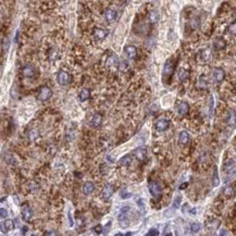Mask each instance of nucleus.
<instances>
[{
	"instance_id": "1",
	"label": "nucleus",
	"mask_w": 236,
	"mask_h": 236,
	"mask_svg": "<svg viewBox=\"0 0 236 236\" xmlns=\"http://www.w3.org/2000/svg\"><path fill=\"white\" fill-rule=\"evenodd\" d=\"M174 70H175V65L173 63L172 60H168L165 62L164 67H163V73H162V79H163V82L167 84L168 79H171L172 77V74L174 73Z\"/></svg>"
},
{
	"instance_id": "2",
	"label": "nucleus",
	"mask_w": 236,
	"mask_h": 236,
	"mask_svg": "<svg viewBox=\"0 0 236 236\" xmlns=\"http://www.w3.org/2000/svg\"><path fill=\"white\" fill-rule=\"evenodd\" d=\"M148 189H149V193H150V195L153 196V199L158 200V199L161 197L162 191H161V187H160V185L157 183V182H155V181L150 182L149 185H148Z\"/></svg>"
},
{
	"instance_id": "3",
	"label": "nucleus",
	"mask_w": 236,
	"mask_h": 236,
	"mask_svg": "<svg viewBox=\"0 0 236 236\" xmlns=\"http://www.w3.org/2000/svg\"><path fill=\"white\" fill-rule=\"evenodd\" d=\"M51 96H52V91H51V88H49L48 86H43V87L39 88L37 98H38V100H41V101H46V100H48V99H50Z\"/></svg>"
},
{
	"instance_id": "4",
	"label": "nucleus",
	"mask_w": 236,
	"mask_h": 236,
	"mask_svg": "<svg viewBox=\"0 0 236 236\" xmlns=\"http://www.w3.org/2000/svg\"><path fill=\"white\" fill-rule=\"evenodd\" d=\"M57 82L60 84L61 86H65V85H69L70 82H71V76H70V74L65 71H59L57 74Z\"/></svg>"
},
{
	"instance_id": "5",
	"label": "nucleus",
	"mask_w": 236,
	"mask_h": 236,
	"mask_svg": "<svg viewBox=\"0 0 236 236\" xmlns=\"http://www.w3.org/2000/svg\"><path fill=\"white\" fill-rule=\"evenodd\" d=\"M155 127L158 132H164L170 127V122L167 119H159L155 123Z\"/></svg>"
},
{
	"instance_id": "6",
	"label": "nucleus",
	"mask_w": 236,
	"mask_h": 236,
	"mask_svg": "<svg viewBox=\"0 0 236 236\" xmlns=\"http://www.w3.org/2000/svg\"><path fill=\"white\" fill-rule=\"evenodd\" d=\"M22 74H23V76L25 77L33 79V77H35L36 70L35 68L32 67V65H25V67H23V69H22Z\"/></svg>"
},
{
	"instance_id": "7",
	"label": "nucleus",
	"mask_w": 236,
	"mask_h": 236,
	"mask_svg": "<svg viewBox=\"0 0 236 236\" xmlns=\"http://www.w3.org/2000/svg\"><path fill=\"white\" fill-rule=\"evenodd\" d=\"M213 77H215V81L217 83H221L225 77V72L222 68H215V71H213Z\"/></svg>"
},
{
	"instance_id": "8",
	"label": "nucleus",
	"mask_w": 236,
	"mask_h": 236,
	"mask_svg": "<svg viewBox=\"0 0 236 236\" xmlns=\"http://www.w3.org/2000/svg\"><path fill=\"white\" fill-rule=\"evenodd\" d=\"M188 110H189V106L187 103L185 101H181L180 103H177L176 106V111L180 115H186L188 113Z\"/></svg>"
},
{
	"instance_id": "9",
	"label": "nucleus",
	"mask_w": 236,
	"mask_h": 236,
	"mask_svg": "<svg viewBox=\"0 0 236 236\" xmlns=\"http://www.w3.org/2000/svg\"><path fill=\"white\" fill-rule=\"evenodd\" d=\"M93 35L95 37V39H97V41H103L107 36V32L103 29H100V27H95L93 31Z\"/></svg>"
},
{
	"instance_id": "10",
	"label": "nucleus",
	"mask_w": 236,
	"mask_h": 236,
	"mask_svg": "<svg viewBox=\"0 0 236 236\" xmlns=\"http://www.w3.org/2000/svg\"><path fill=\"white\" fill-rule=\"evenodd\" d=\"M113 193H114V188H113V186L111 185V184H109V183L106 184L105 187H103V199H109V198L113 195Z\"/></svg>"
},
{
	"instance_id": "11",
	"label": "nucleus",
	"mask_w": 236,
	"mask_h": 236,
	"mask_svg": "<svg viewBox=\"0 0 236 236\" xmlns=\"http://www.w3.org/2000/svg\"><path fill=\"white\" fill-rule=\"evenodd\" d=\"M32 218H33V211H32V209L29 206H24V207L22 208V219H23L24 221L29 222Z\"/></svg>"
},
{
	"instance_id": "12",
	"label": "nucleus",
	"mask_w": 236,
	"mask_h": 236,
	"mask_svg": "<svg viewBox=\"0 0 236 236\" xmlns=\"http://www.w3.org/2000/svg\"><path fill=\"white\" fill-rule=\"evenodd\" d=\"M14 226L15 225L13 220H6L1 224V231H2V233H8V232L12 231V230L14 229Z\"/></svg>"
},
{
	"instance_id": "13",
	"label": "nucleus",
	"mask_w": 236,
	"mask_h": 236,
	"mask_svg": "<svg viewBox=\"0 0 236 236\" xmlns=\"http://www.w3.org/2000/svg\"><path fill=\"white\" fill-rule=\"evenodd\" d=\"M124 52L127 56V58L130 59H134L137 56V48L135 46H126L125 49H124Z\"/></svg>"
},
{
	"instance_id": "14",
	"label": "nucleus",
	"mask_w": 236,
	"mask_h": 236,
	"mask_svg": "<svg viewBox=\"0 0 236 236\" xmlns=\"http://www.w3.org/2000/svg\"><path fill=\"white\" fill-rule=\"evenodd\" d=\"M213 47H215V50H222V49H224L226 47V43L222 37H218L213 43Z\"/></svg>"
},
{
	"instance_id": "15",
	"label": "nucleus",
	"mask_w": 236,
	"mask_h": 236,
	"mask_svg": "<svg viewBox=\"0 0 236 236\" xmlns=\"http://www.w3.org/2000/svg\"><path fill=\"white\" fill-rule=\"evenodd\" d=\"M95 191V184L93 182H86L83 185V192L85 195H91Z\"/></svg>"
},
{
	"instance_id": "16",
	"label": "nucleus",
	"mask_w": 236,
	"mask_h": 236,
	"mask_svg": "<svg viewBox=\"0 0 236 236\" xmlns=\"http://www.w3.org/2000/svg\"><path fill=\"white\" fill-rule=\"evenodd\" d=\"M117 15H118L117 11H114V10H112V9H108V10H106V12H105V17L108 22L114 21V20L117 19Z\"/></svg>"
},
{
	"instance_id": "17",
	"label": "nucleus",
	"mask_w": 236,
	"mask_h": 236,
	"mask_svg": "<svg viewBox=\"0 0 236 236\" xmlns=\"http://www.w3.org/2000/svg\"><path fill=\"white\" fill-rule=\"evenodd\" d=\"M103 123V117L99 113H95L93 115V119H91V125L94 127H99Z\"/></svg>"
},
{
	"instance_id": "18",
	"label": "nucleus",
	"mask_w": 236,
	"mask_h": 236,
	"mask_svg": "<svg viewBox=\"0 0 236 236\" xmlns=\"http://www.w3.org/2000/svg\"><path fill=\"white\" fill-rule=\"evenodd\" d=\"M79 98L81 101H86L87 99L91 98V91H89L88 88H82L81 91H79Z\"/></svg>"
},
{
	"instance_id": "19",
	"label": "nucleus",
	"mask_w": 236,
	"mask_h": 236,
	"mask_svg": "<svg viewBox=\"0 0 236 236\" xmlns=\"http://www.w3.org/2000/svg\"><path fill=\"white\" fill-rule=\"evenodd\" d=\"M134 155H135V157L138 160L144 161V159L146 158V149L145 148H141V147L137 148V149H135V151H134Z\"/></svg>"
},
{
	"instance_id": "20",
	"label": "nucleus",
	"mask_w": 236,
	"mask_h": 236,
	"mask_svg": "<svg viewBox=\"0 0 236 236\" xmlns=\"http://www.w3.org/2000/svg\"><path fill=\"white\" fill-rule=\"evenodd\" d=\"M179 141H180V144H182V145L187 144L189 141V134L186 131H182L179 136Z\"/></svg>"
},
{
	"instance_id": "21",
	"label": "nucleus",
	"mask_w": 236,
	"mask_h": 236,
	"mask_svg": "<svg viewBox=\"0 0 236 236\" xmlns=\"http://www.w3.org/2000/svg\"><path fill=\"white\" fill-rule=\"evenodd\" d=\"M132 161H133V159H132L131 155L124 156V157H122L121 159H120V163H121V165H123V167H129V165H131Z\"/></svg>"
},
{
	"instance_id": "22",
	"label": "nucleus",
	"mask_w": 236,
	"mask_h": 236,
	"mask_svg": "<svg viewBox=\"0 0 236 236\" xmlns=\"http://www.w3.org/2000/svg\"><path fill=\"white\" fill-rule=\"evenodd\" d=\"M189 74H188V71H186L185 69H180L179 70V74H177V77L181 82H184L186 79H188Z\"/></svg>"
},
{
	"instance_id": "23",
	"label": "nucleus",
	"mask_w": 236,
	"mask_h": 236,
	"mask_svg": "<svg viewBox=\"0 0 236 236\" xmlns=\"http://www.w3.org/2000/svg\"><path fill=\"white\" fill-rule=\"evenodd\" d=\"M212 184H213V187H217V186H219V184H220V179H219V175H218V170L215 167V169H213Z\"/></svg>"
},
{
	"instance_id": "24",
	"label": "nucleus",
	"mask_w": 236,
	"mask_h": 236,
	"mask_svg": "<svg viewBox=\"0 0 236 236\" xmlns=\"http://www.w3.org/2000/svg\"><path fill=\"white\" fill-rule=\"evenodd\" d=\"M224 169H225V171L226 172H235L234 171V169H235V163H234V161L233 160H229L226 163H225V167H224Z\"/></svg>"
},
{
	"instance_id": "25",
	"label": "nucleus",
	"mask_w": 236,
	"mask_h": 236,
	"mask_svg": "<svg viewBox=\"0 0 236 236\" xmlns=\"http://www.w3.org/2000/svg\"><path fill=\"white\" fill-rule=\"evenodd\" d=\"M227 123H229V125H231V126L235 125V111H234V110L230 111L229 118H227Z\"/></svg>"
},
{
	"instance_id": "26",
	"label": "nucleus",
	"mask_w": 236,
	"mask_h": 236,
	"mask_svg": "<svg viewBox=\"0 0 236 236\" xmlns=\"http://www.w3.org/2000/svg\"><path fill=\"white\" fill-rule=\"evenodd\" d=\"M38 131L37 130H31V131L29 132V141H36L37 139V137H38Z\"/></svg>"
},
{
	"instance_id": "27",
	"label": "nucleus",
	"mask_w": 236,
	"mask_h": 236,
	"mask_svg": "<svg viewBox=\"0 0 236 236\" xmlns=\"http://www.w3.org/2000/svg\"><path fill=\"white\" fill-rule=\"evenodd\" d=\"M223 193L226 197H231V196L234 195V188L232 186H226L224 189H223Z\"/></svg>"
},
{
	"instance_id": "28",
	"label": "nucleus",
	"mask_w": 236,
	"mask_h": 236,
	"mask_svg": "<svg viewBox=\"0 0 236 236\" xmlns=\"http://www.w3.org/2000/svg\"><path fill=\"white\" fill-rule=\"evenodd\" d=\"M200 227L201 225L198 223V222H193L191 224V231L193 232V233H197V232L200 231Z\"/></svg>"
},
{
	"instance_id": "29",
	"label": "nucleus",
	"mask_w": 236,
	"mask_h": 236,
	"mask_svg": "<svg viewBox=\"0 0 236 236\" xmlns=\"http://www.w3.org/2000/svg\"><path fill=\"white\" fill-rule=\"evenodd\" d=\"M149 20H150L151 23H157L158 20H159V14H158L156 11H153L150 14H149Z\"/></svg>"
},
{
	"instance_id": "30",
	"label": "nucleus",
	"mask_w": 236,
	"mask_h": 236,
	"mask_svg": "<svg viewBox=\"0 0 236 236\" xmlns=\"http://www.w3.org/2000/svg\"><path fill=\"white\" fill-rule=\"evenodd\" d=\"M182 201V196L181 195H177L176 197L174 198V201H173V208L174 209H177L180 207V203Z\"/></svg>"
},
{
	"instance_id": "31",
	"label": "nucleus",
	"mask_w": 236,
	"mask_h": 236,
	"mask_svg": "<svg viewBox=\"0 0 236 236\" xmlns=\"http://www.w3.org/2000/svg\"><path fill=\"white\" fill-rule=\"evenodd\" d=\"M132 196V194H130L129 192H125V191H122L121 192V198L122 199H127Z\"/></svg>"
},
{
	"instance_id": "32",
	"label": "nucleus",
	"mask_w": 236,
	"mask_h": 236,
	"mask_svg": "<svg viewBox=\"0 0 236 236\" xmlns=\"http://www.w3.org/2000/svg\"><path fill=\"white\" fill-rule=\"evenodd\" d=\"M115 62H117V58H115L114 56H112V57H110L109 59H108L107 63H108V65H112V64H117Z\"/></svg>"
},
{
	"instance_id": "33",
	"label": "nucleus",
	"mask_w": 236,
	"mask_h": 236,
	"mask_svg": "<svg viewBox=\"0 0 236 236\" xmlns=\"http://www.w3.org/2000/svg\"><path fill=\"white\" fill-rule=\"evenodd\" d=\"M103 227L101 226L100 224H98V225H96V226H94V231H95V233H97V234H101L103 233Z\"/></svg>"
},
{
	"instance_id": "34",
	"label": "nucleus",
	"mask_w": 236,
	"mask_h": 236,
	"mask_svg": "<svg viewBox=\"0 0 236 236\" xmlns=\"http://www.w3.org/2000/svg\"><path fill=\"white\" fill-rule=\"evenodd\" d=\"M213 105H215V101H213V97H210V105H209V111H210V115H212L213 113Z\"/></svg>"
},
{
	"instance_id": "35",
	"label": "nucleus",
	"mask_w": 236,
	"mask_h": 236,
	"mask_svg": "<svg viewBox=\"0 0 236 236\" xmlns=\"http://www.w3.org/2000/svg\"><path fill=\"white\" fill-rule=\"evenodd\" d=\"M229 32L232 34V35H235V22H233V23L229 26Z\"/></svg>"
},
{
	"instance_id": "36",
	"label": "nucleus",
	"mask_w": 236,
	"mask_h": 236,
	"mask_svg": "<svg viewBox=\"0 0 236 236\" xmlns=\"http://www.w3.org/2000/svg\"><path fill=\"white\" fill-rule=\"evenodd\" d=\"M8 217V211L6 209H3V208H1L0 209V218H7Z\"/></svg>"
},
{
	"instance_id": "37",
	"label": "nucleus",
	"mask_w": 236,
	"mask_h": 236,
	"mask_svg": "<svg viewBox=\"0 0 236 236\" xmlns=\"http://www.w3.org/2000/svg\"><path fill=\"white\" fill-rule=\"evenodd\" d=\"M146 235H147V236H151V235L157 236V235H159V232H158L157 230H155V229H151L150 231H149L147 234H146Z\"/></svg>"
},
{
	"instance_id": "38",
	"label": "nucleus",
	"mask_w": 236,
	"mask_h": 236,
	"mask_svg": "<svg viewBox=\"0 0 236 236\" xmlns=\"http://www.w3.org/2000/svg\"><path fill=\"white\" fill-rule=\"evenodd\" d=\"M111 224H112V222H111V221L108 222L107 225H106V226H105V229H103V233H105V234H107V233H108V230L110 229V226H111Z\"/></svg>"
},
{
	"instance_id": "39",
	"label": "nucleus",
	"mask_w": 236,
	"mask_h": 236,
	"mask_svg": "<svg viewBox=\"0 0 236 236\" xmlns=\"http://www.w3.org/2000/svg\"><path fill=\"white\" fill-rule=\"evenodd\" d=\"M3 47H6V50L8 49V47H9V39L6 38L5 41H3Z\"/></svg>"
},
{
	"instance_id": "40",
	"label": "nucleus",
	"mask_w": 236,
	"mask_h": 236,
	"mask_svg": "<svg viewBox=\"0 0 236 236\" xmlns=\"http://www.w3.org/2000/svg\"><path fill=\"white\" fill-rule=\"evenodd\" d=\"M187 185H188V184H187V183H184V184H182V185L180 186V188H181V189H184V188H186V186H187Z\"/></svg>"
},
{
	"instance_id": "41",
	"label": "nucleus",
	"mask_w": 236,
	"mask_h": 236,
	"mask_svg": "<svg viewBox=\"0 0 236 236\" xmlns=\"http://www.w3.org/2000/svg\"><path fill=\"white\" fill-rule=\"evenodd\" d=\"M189 212H191L192 215H196V212H197V210H196V209H191V211H189Z\"/></svg>"
},
{
	"instance_id": "42",
	"label": "nucleus",
	"mask_w": 236,
	"mask_h": 236,
	"mask_svg": "<svg viewBox=\"0 0 236 236\" xmlns=\"http://www.w3.org/2000/svg\"><path fill=\"white\" fill-rule=\"evenodd\" d=\"M27 230H29V229H27V226H23V234H25V233H26V232H27Z\"/></svg>"
}]
</instances>
